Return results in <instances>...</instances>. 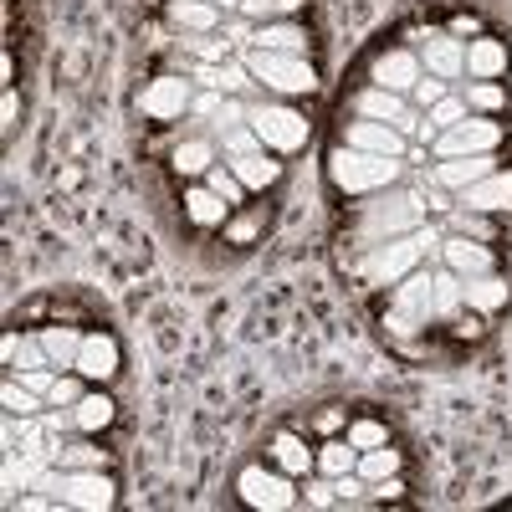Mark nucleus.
Instances as JSON below:
<instances>
[{
    "label": "nucleus",
    "mask_w": 512,
    "mask_h": 512,
    "mask_svg": "<svg viewBox=\"0 0 512 512\" xmlns=\"http://www.w3.org/2000/svg\"><path fill=\"white\" fill-rule=\"evenodd\" d=\"M231 169H236V180L246 185V190H267V185H277L282 180V164L262 149V154H241V159H231Z\"/></svg>",
    "instance_id": "23"
},
{
    "label": "nucleus",
    "mask_w": 512,
    "mask_h": 512,
    "mask_svg": "<svg viewBox=\"0 0 512 512\" xmlns=\"http://www.w3.org/2000/svg\"><path fill=\"white\" fill-rule=\"evenodd\" d=\"M72 420H77V431H103V425H113V400L108 395H82L72 405Z\"/></svg>",
    "instance_id": "31"
},
{
    "label": "nucleus",
    "mask_w": 512,
    "mask_h": 512,
    "mask_svg": "<svg viewBox=\"0 0 512 512\" xmlns=\"http://www.w3.org/2000/svg\"><path fill=\"white\" fill-rule=\"evenodd\" d=\"M57 461L67 466V472H82V466H108V456H103L98 446H62Z\"/></svg>",
    "instance_id": "39"
},
{
    "label": "nucleus",
    "mask_w": 512,
    "mask_h": 512,
    "mask_svg": "<svg viewBox=\"0 0 512 512\" xmlns=\"http://www.w3.org/2000/svg\"><path fill=\"white\" fill-rule=\"evenodd\" d=\"M451 231H456V236H472V241H492V236H497V226H492L487 210H466V205L451 216Z\"/></svg>",
    "instance_id": "32"
},
{
    "label": "nucleus",
    "mask_w": 512,
    "mask_h": 512,
    "mask_svg": "<svg viewBox=\"0 0 512 512\" xmlns=\"http://www.w3.org/2000/svg\"><path fill=\"white\" fill-rule=\"evenodd\" d=\"M21 369H52V354L41 338H26V349H21Z\"/></svg>",
    "instance_id": "42"
},
{
    "label": "nucleus",
    "mask_w": 512,
    "mask_h": 512,
    "mask_svg": "<svg viewBox=\"0 0 512 512\" xmlns=\"http://www.w3.org/2000/svg\"><path fill=\"white\" fill-rule=\"evenodd\" d=\"M0 400H6V410H11V415H36V410H41V395H36V390H26V384H21L16 374L6 379Z\"/></svg>",
    "instance_id": "36"
},
{
    "label": "nucleus",
    "mask_w": 512,
    "mask_h": 512,
    "mask_svg": "<svg viewBox=\"0 0 512 512\" xmlns=\"http://www.w3.org/2000/svg\"><path fill=\"white\" fill-rule=\"evenodd\" d=\"M308 492H313V502H318V507H333V497H328L333 487H308Z\"/></svg>",
    "instance_id": "50"
},
{
    "label": "nucleus",
    "mask_w": 512,
    "mask_h": 512,
    "mask_svg": "<svg viewBox=\"0 0 512 512\" xmlns=\"http://www.w3.org/2000/svg\"><path fill=\"white\" fill-rule=\"evenodd\" d=\"M256 47H262V52L308 57V31L297 26V21H262V31H256Z\"/></svg>",
    "instance_id": "22"
},
{
    "label": "nucleus",
    "mask_w": 512,
    "mask_h": 512,
    "mask_svg": "<svg viewBox=\"0 0 512 512\" xmlns=\"http://www.w3.org/2000/svg\"><path fill=\"white\" fill-rule=\"evenodd\" d=\"M16 113H21V98H16V88H6V98H0V123H16Z\"/></svg>",
    "instance_id": "48"
},
{
    "label": "nucleus",
    "mask_w": 512,
    "mask_h": 512,
    "mask_svg": "<svg viewBox=\"0 0 512 512\" xmlns=\"http://www.w3.org/2000/svg\"><path fill=\"white\" fill-rule=\"evenodd\" d=\"M77 374H82V379H98V384H108V379L118 374V344H113L108 333H82Z\"/></svg>",
    "instance_id": "15"
},
{
    "label": "nucleus",
    "mask_w": 512,
    "mask_h": 512,
    "mask_svg": "<svg viewBox=\"0 0 512 512\" xmlns=\"http://www.w3.org/2000/svg\"><path fill=\"white\" fill-rule=\"evenodd\" d=\"M185 47H190L195 57H205V62H221V57H226L221 41H185Z\"/></svg>",
    "instance_id": "47"
},
{
    "label": "nucleus",
    "mask_w": 512,
    "mask_h": 512,
    "mask_svg": "<svg viewBox=\"0 0 512 512\" xmlns=\"http://www.w3.org/2000/svg\"><path fill=\"white\" fill-rule=\"evenodd\" d=\"M461 205H466V210H487V216H497V210L512 205V175H507V169H492L487 180H477V185H466V190H461Z\"/></svg>",
    "instance_id": "18"
},
{
    "label": "nucleus",
    "mask_w": 512,
    "mask_h": 512,
    "mask_svg": "<svg viewBox=\"0 0 512 512\" xmlns=\"http://www.w3.org/2000/svg\"><path fill=\"white\" fill-rule=\"evenodd\" d=\"M344 144L349 149H364V154H390V159H405V149H410V139L400 134L395 123H374V118L344 123Z\"/></svg>",
    "instance_id": "10"
},
{
    "label": "nucleus",
    "mask_w": 512,
    "mask_h": 512,
    "mask_svg": "<svg viewBox=\"0 0 512 512\" xmlns=\"http://www.w3.org/2000/svg\"><path fill=\"white\" fill-rule=\"evenodd\" d=\"M256 231H262V221H256V216H241V221H231V226H226V241L246 246V241H256Z\"/></svg>",
    "instance_id": "43"
},
{
    "label": "nucleus",
    "mask_w": 512,
    "mask_h": 512,
    "mask_svg": "<svg viewBox=\"0 0 512 512\" xmlns=\"http://www.w3.org/2000/svg\"><path fill=\"white\" fill-rule=\"evenodd\" d=\"M246 77H251L246 62H241V67H226V72L216 77V88H221V93H241V88H246Z\"/></svg>",
    "instance_id": "45"
},
{
    "label": "nucleus",
    "mask_w": 512,
    "mask_h": 512,
    "mask_svg": "<svg viewBox=\"0 0 512 512\" xmlns=\"http://www.w3.org/2000/svg\"><path fill=\"white\" fill-rule=\"evenodd\" d=\"M338 420H344L338 410H323V415H318V425H323V431H338Z\"/></svg>",
    "instance_id": "49"
},
{
    "label": "nucleus",
    "mask_w": 512,
    "mask_h": 512,
    "mask_svg": "<svg viewBox=\"0 0 512 512\" xmlns=\"http://www.w3.org/2000/svg\"><path fill=\"white\" fill-rule=\"evenodd\" d=\"M318 472L323 477H349V472H359V446L354 441H328L323 451H318Z\"/></svg>",
    "instance_id": "29"
},
{
    "label": "nucleus",
    "mask_w": 512,
    "mask_h": 512,
    "mask_svg": "<svg viewBox=\"0 0 512 512\" xmlns=\"http://www.w3.org/2000/svg\"><path fill=\"white\" fill-rule=\"evenodd\" d=\"M507 297H512V287H507L497 272L461 277V303L472 308V313H497V308H507Z\"/></svg>",
    "instance_id": "19"
},
{
    "label": "nucleus",
    "mask_w": 512,
    "mask_h": 512,
    "mask_svg": "<svg viewBox=\"0 0 512 512\" xmlns=\"http://www.w3.org/2000/svg\"><path fill=\"white\" fill-rule=\"evenodd\" d=\"M246 72H251L256 82H262V88L287 93V98L313 93V88H318L313 62H308V57H292V52H262V47H256V52L246 57Z\"/></svg>",
    "instance_id": "4"
},
{
    "label": "nucleus",
    "mask_w": 512,
    "mask_h": 512,
    "mask_svg": "<svg viewBox=\"0 0 512 512\" xmlns=\"http://www.w3.org/2000/svg\"><path fill=\"white\" fill-rule=\"evenodd\" d=\"M420 205H425V200H420V195H410V190H390V195H379V200L359 205L354 246H359V251H374V246L395 241V236L420 231V221H425V210H420Z\"/></svg>",
    "instance_id": "1"
},
{
    "label": "nucleus",
    "mask_w": 512,
    "mask_h": 512,
    "mask_svg": "<svg viewBox=\"0 0 512 512\" xmlns=\"http://www.w3.org/2000/svg\"><path fill=\"white\" fill-rule=\"evenodd\" d=\"M246 123H251L256 134H262V144L277 149V154L303 149L308 134H313V123L297 113V108H282V103H251V108H246Z\"/></svg>",
    "instance_id": "6"
},
{
    "label": "nucleus",
    "mask_w": 512,
    "mask_h": 512,
    "mask_svg": "<svg viewBox=\"0 0 512 512\" xmlns=\"http://www.w3.org/2000/svg\"><path fill=\"white\" fill-rule=\"evenodd\" d=\"M425 246H441V241H436L431 231H410V236L384 241V246H374V251L359 256V277H364L369 287H395V282H405V277L425 262Z\"/></svg>",
    "instance_id": "3"
},
{
    "label": "nucleus",
    "mask_w": 512,
    "mask_h": 512,
    "mask_svg": "<svg viewBox=\"0 0 512 512\" xmlns=\"http://www.w3.org/2000/svg\"><path fill=\"white\" fill-rule=\"evenodd\" d=\"M185 216L195 226H221L226 221V200L210 190V185H195V190H185Z\"/></svg>",
    "instance_id": "26"
},
{
    "label": "nucleus",
    "mask_w": 512,
    "mask_h": 512,
    "mask_svg": "<svg viewBox=\"0 0 512 512\" xmlns=\"http://www.w3.org/2000/svg\"><path fill=\"white\" fill-rule=\"evenodd\" d=\"M169 164H175L185 180H195V175H210V164H216V149H210L205 139H185L175 154H169Z\"/></svg>",
    "instance_id": "28"
},
{
    "label": "nucleus",
    "mask_w": 512,
    "mask_h": 512,
    "mask_svg": "<svg viewBox=\"0 0 512 512\" xmlns=\"http://www.w3.org/2000/svg\"><path fill=\"white\" fill-rule=\"evenodd\" d=\"M236 492H241V502L246 507H262V512H282V507H292L297 502V487H292V477L282 472H267V466H246V472L236 477Z\"/></svg>",
    "instance_id": "7"
},
{
    "label": "nucleus",
    "mask_w": 512,
    "mask_h": 512,
    "mask_svg": "<svg viewBox=\"0 0 512 512\" xmlns=\"http://www.w3.org/2000/svg\"><path fill=\"white\" fill-rule=\"evenodd\" d=\"M41 344L52 354V369H77V349H82L77 328H41Z\"/></svg>",
    "instance_id": "27"
},
{
    "label": "nucleus",
    "mask_w": 512,
    "mask_h": 512,
    "mask_svg": "<svg viewBox=\"0 0 512 512\" xmlns=\"http://www.w3.org/2000/svg\"><path fill=\"white\" fill-rule=\"evenodd\" d=\"M349 441H354L359 451H374V446H390V431H384L379 420H354V425H349Z\"/></svg>",
    "instance_id": "38"
},
{
    "label": "nucleus",
    "mask_w": 512,
    "mask_h": 512,
    "mask_svg": "<svg viewBox=\"0 0 512 512\" xmlns=\"http://www.w3.org/2000/svg\"><path fill=\"white\" fill-rule=\"evenodd\" d=\"M169 21L190 36H205V31L221 26V6L216 0H169Z\"/></svg>",
    "instance_id": "20"
},
{
    "label": "nucleus",
    "mask_w": 512,
    "mask_h": 512,
    "mask_svg": "<svg viewBox=\"0 0 512 512\" xmlns=\"http://www.w3.org/2000/svg\"><path fill=\"white\" fill-rule=\"evenodd\" d=\"M328 180L344 195H379L400 180V159L390 154H364V149H333L328 154Z\"/></svg>",
    "instance_id": "2"
},
{
    "label": "nucleus",
    "mask_w": 512,
    "mask_h": 512,
    "mask_svg": "<svg viewBox=\"0 0 512 512\" xmlns=\"http://www.w3.org/2000/svg\"><path fill=\"white\" fill-rule=\"evenodd\" d=\"M267 144H262V134H256L251 123H241V128H226V154L231 159H241V154H262Z\"/></svg>",
    "instance_id": "37"
},
{
    "label": "nucleus",
    "mask_w": 512,
    "mask_h": 512,
    "mask_svg": "<svg viewBox=\"0 0 512 512\" xmlns=\"http://www.w3.org/2000/svg\"><path fill=\"white\" fill-rule=\"evenodd\" d=\"M205 185L216 190L226 205H241V195H246V185L236 180V169L231 164H210V175H205Z\"/></svg>",
    "instance_id": "35"
},
{
    "label": "nucleus",
    "mask_w": 512,
    "mask_h": 512,
    "mask_svg": "<svg viewBox=\"0 0 512 512\" xmlns=\"http://www.w3.org/2000/svg\"><path fill=\"white\" fill-rule=\"evenodd\" d=\"M82 400V384L72 379V374H57L52 379V390H47V405H57V410H72Z\"/></svg>",
    "instance_id": "40"
},
{
    "label": "nucleus",
    "mask_w": 512,
    "mask_h": 512,
    "mask_svg": "<svg viewBox=\"0 0 512 512\" xmlns=\"http://www.w3.org/2000/svg\"><path fill=\"white\" fill-rule=\"evenodd\" d=\"M466 113H472V108H466V98H441V103H431V108H425V123H420V139L425 144H436V134H446V128H456Z\"/></svg>",
    "instance_id": "24"
},
{
    "label": "nucleus",
    "mask_w": 512,
    "mask_h": 512,
    "mask_svg": "<svg viewBox=\"0 0 512 512\" xmlns=\"http://www.w3.org/2000/svg\"><path fill=\"white\" fill-rule=\"evenodd\" d=\"M420 67L451 82V77L466 72V47H461L451 31H431V36H425V47H420Z\"/></svg>",
    "instance_id": "14"
},
{
    "label": "nucleus",
    "mask_w": 512,
    "mask_h": 512,
    "mask_svg": "<svg viewBox=\"0 0 512 512\" xmlns=\"http://www.w3.org/2000/svg\"><path fill=\"white\" fill-rule=\"evenodd\" d=\"M441 256H446V267H451L456 277H482V272H492V251H487V241H472V236H451V241H441Z\"/></svg>",
    "instance_id": "17"
},
{
    "label": "nucleus",
    "mask_w": 512,
    "mask_h": 512,
    "mask_svg": "<svg viewBox=\"0 0 512 512\" xmlns=\"http://www.w3.org/2000/svg\"><path fill=\"white\" fill-rule=\"evenodd\" d=\"M216 6H226V11H241V0H216Z\"/></svg>",
    "instance_id": "51"
},
{
    "label": "nucleus",
    "mask_w": 512,
    "mask_h": 512,
    "mask_svg": "<svg viewBox=\"0 0 512 512\" xmlns=\"http://www.w3.org/2000/svg\"><path fill=\"white\" fill-rule=\"evenodd\" d=\"M21 349H26V338H21V333H16V328H11V333H6V338H0V359H6V364H11V369H16V364H21Z\"/></svg>",
    "instance_id": "46"
},
{
    "label": "nucleus",
    "mask_w": 512,
    "mask_h": 512,
    "mask_svg": "<svg viewBox=\"0 0 512 512\" xmlns=\"http://www.w3.org/2000/svg\"><path fill=\"white\" fill-rule=\"evenodd\" d=\"M359 477L374 487V482H384V477H400V451H390V446H374V451H359Z\"/></svg>",
    "instance_id": "30"
},
{
    "label": "nucleus",
    "mask_w": 512,
    "mask_h": 512,
    "mask_svg": "<svg viewBox=\"0 0 512 512\" xmlns=\"http://www.w3.org/2000/svg\"><path fill=\"white\" fill-rule=\"evenodd\" d=\"M16 379L26 384V390H36V395H47L57 374H52V369H16Z\"/></svg>",
    "instance_id": "44"
},
{
    "label": "nucleus",
    "mask_w": 512,
    "mask_h": 512,
    "mask_svg": "<svg viewBox=\"0 0 512 512\" xmlns=\"http://www.w3.org/2000/svg\"><path fill=\"white\" fill-rule=\"evenodd\" d=\"M497 169V154H461V159H441L436 164V180L446 185V190H466V185H477V180H487Z\"/></svg>",
    "instance_id": "16"
},
{
    "label": "nucleus",
    "mask_w": 512,
    "mask_h": 512,
    "mask_svg": "<svg viewBox=\"0 0 512 512\" xmlns=\"http://www.w3.org/2000/svg\"><path fill=\"white\" fill-rule=\"evenodd\" d=\"M425 72H420V57L415 52H405V47H395V52H379L374 57V67H369V82L374 88H390V93H415V82H420Z\"/></svg>",
    "instance_id": "11"
},
{
    "label": "nucleus",
    "mask_w": 512,
    "mask_h": 512,
    "mask_svg": "<svg viewBox=\"0 0 512 512\" xmlns=\"http://www.w3.org/2000/svg\"><path fill=\"white\" fill-rule=\"evenodd\" d=\"M272 461L282 466L287 477H308L313 466H318V451H308L297 436H277V441H272Z\"/></svg>",
    "instance_id": "25"
},
{
    "label": "nucleus",
    "mask_w": 512,
    "mask_h": 512,
    "mask_svg": "<svg viewBox=\"0 0 512 512\" xmlns=\"http://www.w3.org/2000/svg\"><path fill=\"white\" fill-rule=\"evenodd\" d=\"M461 98H466V108L482 113V118H487V113H497V108L507 103V93L497 88V82H477V77H472V88H466Z\"/></svg>",
    "instance_id": "34"
},
{
    "label": "nucleus",
    "mask_w": 512,
    "mask_h": 512,
    "mask_svg": "<svg viewBox=\"0 0 512 512\" xmlns=\"http://www.w3.org/2000/svg\"><path fill=\"white\" fill-rule=\"evenodd\" d=\"M185 108H190V82L185 77H154L149 88H144V113L149 118H159V123H169V118H185Z\"/></svg>",
    "instance_id": "13"
},
{
    "label": "nucleus",
    "mask_w": 512,
    "mask_h": 512,
    "mask_svg": "<svg viewBox=\"0 0 512 512\" xmlns=\"http://www.w3.org/2000/svg\"><path fill=\"white\" fill-rule=\"evenodd\" d=\"M431 318H436V277H425L415 267L390 292V328L395 333H420V328H431Z\"/></svg>",
    "instance_id": "5"
},
{
    "label": "nucleus",
    "mask_w": 512,
    "mask_h": 512,
    "mask_svg": "<svg viewBox=\"0 0 512 512\" xmlns=\"http://www.w3.org/2000/svg\"><path fill=\"white\" fill-rule=\"evenodd\" d=\"M410 98H415L420 108H431V103H441V98H446V77H436V72H431V77H420Z\"/></svg>",
    "instance_id": "41"
},
{
    "label": "nucleus",
    "mask_w": 512,
    "mask_h": 512,
    "mask_svg": "<svg viewBox=\"0 0 512 512\" xmlns=\"http://www.w3.org/2000/svg\"><path fill=\"white\" fill-rule=\"evenodd\" d=\"M502 144V128L477 118V113H466L456 128H446V134H436V154L441 159H461V154H497Z\"/></svg>",
    "instance_id": "8"
},
{
    "label": "nucleus",
    "mask_w": 512,
    "mask_h": 512,
    "mask_svg": "<svg viewBox=\"0 0 512 512\" xmlns=\"http://www.w3.org/2000/svg\"><path fill=\"white\" fill-rule=\"evenodd\" d=\"M466 72H472L477 82H497L507 72V47L492 36H477L472 47H466Z\"/></svg>",
    "instance_id": "21"
},
{
    "label": "nucleus",
    "mask_w": 512,
    "mask_h": 512,
    "mask_svg": "<svg viewBox=\"0 0 512 512\" xmlns=\"http://www.w3.org/2000/svg\"><path fill=\"white\" fill-rule=\"evenodd\" d=\"M303 11V0H241V16L251 21H287Z\"/></svg>",
    "instance_id": "33"
},
{
    "label": "nucleus",
    "mask_w": 512,
    "mask_h": 512,
    "mask_svg": "<svg viewBox=\"0 0 512 512\" xmlns=\"http://www.w3.org/2000/svg\"><path fill=\"white\" fill-rule=\"evenodd\" d=\"M354 113H359V118H374V123H395L405 139H410V134H420V118H415V108L405 103V93L374 88V82H369V88L354 98Z\"/></svg>",
    "instance_id": "9"
},
{
    "label": "nucleus",
    "mask_w": 512,
    "mask_h": 512,
    "mask_svg": "<svg viewBox=\"0 0 512 512\" xmlns=\"http://www.w3.org/2000/svg\"><path fill=\"white\" fill-rule=\"evenodd\" d=\"M62 497H67L72 507L108 512V507H113V482H108V472H103V466H82V472H67V482H62Z\"/></svg>",
    "instance_id": "12"
}]
</instances>
